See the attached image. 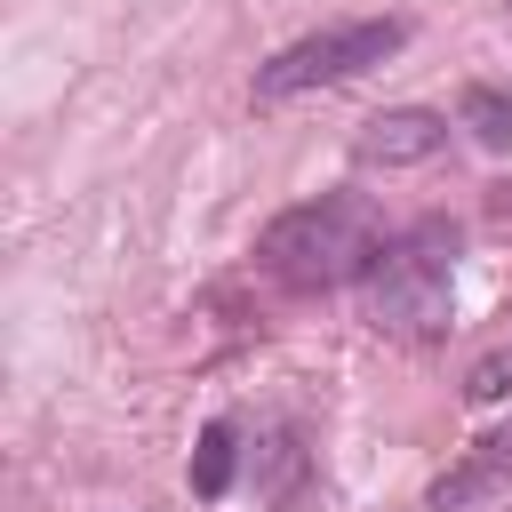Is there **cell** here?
Returning a JSON list of instances; mask_svg holds the SVG:
<instances>
[{
  "label": "cell",
  "instance_id": "1",
  "mask_svg": "<svg viewBox=\"0 0 512 512\" xmlns=\"http://www.w3.org/2000/svg\"><path fill=\"white\" fill-rule=\"evenodd\" d=\"M256 256H264V272H272L280 288H304V296L352 288V280H368V264L384 256V216H376L368 192H320V200L280 208V216L264 224Z\"/></svg>",
  "mask_w": 512,
  "mask_h": 512
},
{
  "label": "cell",
  "instance_id": "2",
  "mask_svg": "<svg viewBox=\"0 0 512 512\" xmlns=\"http://www.w3.org/2000/svg\"><path fill=\"white\" fill-rule=\"evenodd\" d=\"M456 248H464L456 216H416L408 232H392L360 280L368 328L376 336H432L448 320V296H456Z\"/></svg>",
  "mask_w": 512,
  "mask_h": 512
},
{
  "label": "cell",
  "instance_id": "3",
  "mask_svg": "<svg viewBox=\"0 0 512 512\" xmlns=\"http://www.w3.org/2000/svg\"><path fill=\"white\" fill-rule=\"evenodd\" d=\"M408 16H352V24H328V32H304L288 40L272 64H256V104H288L304 88H336V80H360L368 64L400 56L408 48Z\"/></svg>",
  "mask_w": 512,
  "mask_h": 512
},
{
  "label": "cell",
  "instance_id": "4",
  "mask_svg": "<svg viewBox=\"0 0 512 512\" xmlns=\"http://www.w3.org/2000/svg\"><path fill=\"white\" fill-rule=\"evenodd\" d=\"M448 144V112H432V104H392V112H376L368 128H360V168H416V160H432Z\"/></svg>",
  "mask_w": 512,
  "mask_h": 512
},
{
  "label": "cell",
  "instance_id": "5",
  "mask_svg": "<svg viewBox=\"0 0 512 512\" xmlns=\"http://www.w3.org/2000/svg\"><path fill=\"white\" fill-rule=\"evenodd\" d=\"M504 480H512V424H504V432H488V440H480V448H472V456H464L456 472H440L424 504H432V512H464V504L496 496Z\"/></svg>",
  "mask_w": 512,
  "mask_h": 512
},
{
  "label": "cell",
  "instance_id": "6",
  "mask_svg": "<svg viewBox=\"0 0 512 512\" xmlns=\"http://www.w3.org/2000/svg\"><path fill=\"white\" fill-rule=\"evenodd\" d=\"M456 120L472 128V144H480V152H504V144H512V96H504V88H488V80H472V88L456 96Z\"/></svg>",
  "mask_w": 512,
  "mask_h": 512
},
{
  "label": "cell",
  "instance_id": "7",
  "mask_svg": "<svg viewBox=\"0 0 512 512\" xmlns=\"http://www.w3.org/2000/svg\"><path fill=\"white\" fill-rule=\"evenodd\" d=\"M232 464H240V432L216 416V424L200 432V448H192V496H200V504H216V496L232 488Z\"/></svg>",
  "mask_w": 512,
  "mask_h": 512
},
{
  "label": "cell",
  "instance_id": "8",
  "mask_svg": "<svg viewBox=\"0 0 512 512\" xmlns=\"http://www.w3.org/2000/svg\"><path fill=\"white\" fill-rule=\"evenodd\" d=\"M464 400H472V408L512 400V344H496V352H480V360L464 368Z\"/></svg>",
  "mask_w": 512,
  "mask_h": 512
}]
</instances>
